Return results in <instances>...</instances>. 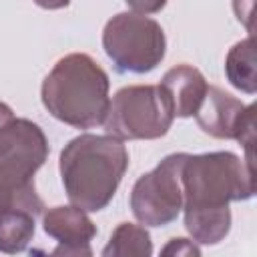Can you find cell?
Returning <instances> with one entry per match:
<instances>
[{"instance_id": "6da1fadb", "label": "cell", "mask_w": 257, "mask_h": 257, "mask_svg": "<svg viewBox=\"0 0 257 257\" xmlns=\"http://www.w3.org/2000/svg\"><path fill=\"white\" fill-rule=\"evenodd\" d=\"M185 229L199 245H217L231 231V201L255 193V167L231 151L185 157L181 169Z\"/></svg>"}, {"instance_id": "7a4b0ae2", "label": "cell", "mask_w": 257, "mask_h": 257, "mask_svg": "<svg viewBox=\"0 0 257 257\" xmlns=\"http://www.w3.org/2000/svg\"><path fill=\"white\" fill-rule=\"evenodd\" d=\"M58 169L68 201L86 213H96L116 195L128 169V151L108 133H84L64 145Z\"/></svg>"}, {"instance_id": "3957f363", "label": "cell", "mask_w": 257, "mask_h": 257, "mask_svg": "<svg viewBox=\"0 0 257 257\" xmlns=\"http://www.w3.org/2000/svg\"><path fill=\"white\" fill-rule=\"evenodd\" d=\"M110 80L104 68L84 52L62 56L40 86L44 108L72 128H94L108 112Z\"/></svg>"}, {"instance_id": "277c9868", "label": "cell", "mask_w": 257, "mask_h": 257, "mask_svg": "<svg viewBox=\"0 0 257 257\" xmlns=\"http://www.w3.org/2000/svg\"><path fill=\"white\" fill-rule=\"evenodd\" d=\"M173 120V106L161 84H133L116 90L102 124L120 141H153L165 137Z\"/></svg>"}, {"instance_id": "5b68a950", "label": "cell", "mask_w": 257, "mask_h": 257, "mask_svg": "<svg viewBox=\"0 0 257 257\" xmlns=\"http://www.w3.org/2000/svg\"><path fill=\"white\" fill-rule=\"evenodd\" d=\"M102 48L120 74H147L155 70L167 52L161 24L147 14L118 12L102 30Z\"/></svg>"}, {"instance_id": "8992f818", "label": "cell", "mask_w": 257, "mask_h": 257, "mask_svg": "<svg viewBox=\"0 0 257 257\" xmlns=\"http://www.w3.org/2000/svg\"><path fill=\"white\" fill-rule=\"evenodd\" d=\"M187 153L167 155L153 171L141 175L131 191V211L145 227H165L183 211L181 169Z\"/></svg>"}, {"instance_id": "52a82bcc", "label": "cell", "mask_w": 257, "mask_h": 257, "mask_svg": "<svg viewBox=\"0 0 257 257\" xmlns=\"http://www.w3.org/2000/svg\"><path fill=\"white\" fill-rule=\"evenodd\" d=\"M48 153V139L36 122L14 116L0 124V189L18 191L32 185Z\"/></svg>"}, {"instance_id": "ba28073f", "label": "cell", "mask_w": 257, "mask_h": 257, "mask_svg": "<svg viewBox=\"0 0 257 257\" xmlns=\"http://www.w3.org/2000/svg\"><path fill=\"white\" fill-rule=\"evenodd\" d=\"M197 124L215 139H235L247 151V163L255 167V104H243L219 86H209L195 112Z\"/></svg>"}, {"instance_id": "9c48e42d", "label": "cell", "mask_w": 257, "mask_h": 257, "mask_svg": "<svg viewBox=\"0 0 257 257\" xmlns=\"http://www.w3.org/2000/svg\"><path fill=\"white\" fill-rule=\"evenodd\" d=\"M42 229L58 245L52 255H92L90 241L98 229L84 209L76 205H60L42 211Z\"/></svg>"}, {"instance_id": "30bf717a", "label": "cell", "mask_w": 257, "mask_h": 257, "mask_svg": "<svg viewBox=\"0 0 257 257\" xmlns=\"http://www.w3.org/2000/svg\"><path fill=\"white\" fill-rule=\"evenodd\" d=\"M159 84L171 100L173 114L179 118L195 116L209 88L203 72L191 64H177L169 68Z\"/></svg>"}, {"instance_id": "8fae6325", "label": "cell", "mask_w": 257, "mask_h": 257, "mask_svg": "<svg viewBox=\"0 0 257 257\" xmlns=\"http://www.w3.org/2000/svg\"><path fill=\"white\" fill-rule=\"evenodd\" d=\"M36 233V215L24 207H0V253H22Z\"/></svg>"}, {"instance_id": "7c38bea8", "label": "cell", "mask_w": 257, "mask_h": 257, "mask_svg": "<svg viewBox=\"0 0 257 257\" xmlns=\"http://www.w3.org/2000/svg\"><path fill=\"white\" fill-rule=\"evenodd\" d=\"M227 80L245 94L257 92V64H255V40L253 34L233 44L225 58Z\"/></svg>"}, {"instance_id": "4fadbf2b", "label": "cell", "mask_w": 257, "mask_h": 257, "mask_svg": "<svg viewBox=\"0 0 257 257\" xmlns=\"http://www.w3.org/2000/svg\"><path fill=\"white\" fill-rule=\"evenodd\" d=\"M153 255L151 235L145 227L135 223H120L106 247L102 249V257H149Z\"/></svg>"}, {"instance_id": "5bb4252c", "label": "cell", "mask_w": 257, "mask_h": 257, "mask_svg": "<svg viewBox=\"0 0 257 257\" xmlns=\"http://www.w3.org/2000/svg\"><path fill=\"white\" fill-rule=\"evenodd\" d=\"M8 205L24 207V209L32 211L36 217L42 215V211H44V201L38 197L34 183L24 187V189H18V191H4V189H0V207H8Z\"/></svg>"}, {"instance_id": "9a60e30c", "label": "cell", "mask_w": 257, "mask_h": 257, "mask_svg": "<svg viewBox=\"0 0 257 257\" xmlns=\"http://www.w3.org/2000/svg\"><path fill=\"white\" fill-rule=\"evenodd\" d=\"M163 255H201V249L193 243V241H189V239H171L165 247H163V251H161Z\"/></svg>"}, {"instance_id": "2e32d148", "label": "cell", "mask_w": 257, "mask_h": 257, "mask_svg": "<svg viewBox=\"0 0 257 257\" xmlns=\"http://www.w3.org/2000/svg\"><path fill=\"white\" fill-rule=\"evenodd\" d=\"M126 4L137 14H155L165 8L167 0H126Z\"/></svg>"}, {"instance_id": "e0dca14e", "label": "cell", "mask_w": 257, "mask_h": 257, "mask_svg": "<svg viewBox=\"0 0 257 257\" xmlns=\"http://www.w3.org/2000/svg\"><path fill=\"white\" fill-rule=\"evenodd\" d=\"M251 6H253V0H233V8H235V14L241 22H245V26L249 28V32L253 30L251 26Z\"/></svg>"}, {"instance_id": "ac0fdd59", "label": "cell", "mask_w": 257, "mask_h": 257, "mask_svg": "<svg viewBox=\"0 0 257 257\" xmlns=\"http://www.w3.org/2000/svg\"><path fill=\"white\" fill-rule=\"evenodd\" d=\"M34 4H38L40 8H46V10H58V8H66L70 4V0H34Z\"/></svg>"}, {"instance_id": "d6986e66", "label": "cell", "mask_w": 257, "mask_h": 257, "mask_svg": "<svg viewBox=\"0 0 257 257\" xmlns=\"http://www.w3.org/2000/svg\"><path fill=\"white\" fill-rule=\"evenodd\" d=\"M10 118H14L12 108H10L8 104L0 102V124H4V122H6V120H10Z\"/></svg>"}]
</instances>
